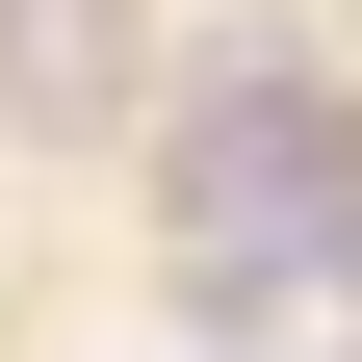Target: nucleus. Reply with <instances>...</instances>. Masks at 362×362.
<instances>
[{
    "label": "nucleus",
    "mask_w": 362,
    "mask_h": 362,
    "mask_svg": "<svg viewBox=\"0 0 362 362\" xmlns=\"http://www.w3.org/2000/svg\"><path fill=\"white\" fill-rule=\"evenodd\" d=\"M156 233H181L207 310H310V285H362V104H337L310 52H207L181 129H156Z\"/></svg>",
    "instance_id": "f257e3e1"
},
{
    "label": "nucleus",
    "mask_w": 362,
    "mask_h": 362,
    "mask_svg": "<svg viewBox=\"0 0 362 362\" xmlns=\"http://www.w3.org/2000/svg\"><path fill=\"white\" fill-rule=\"evenodd\" d=\"M129 78H156V0H0V129H52V156H104Z\"/></svg>",
    "instance_id": "f03ea898"
},
{
    "label": "nucleus",
    "mask_w": 362,
    "mask_h": 362,
    "mask_svg": "<svg viewBox=\"0 0 362 362\" xmlns=\"http://www.w3.org/2000/svg\"><path fill=\"white\" fill-rule=\"evenodd\" d=\"M337 362H362V337H337Z\"/></svg>",
    "instance_id": "7ed1b4c3"
}]
</instances>
